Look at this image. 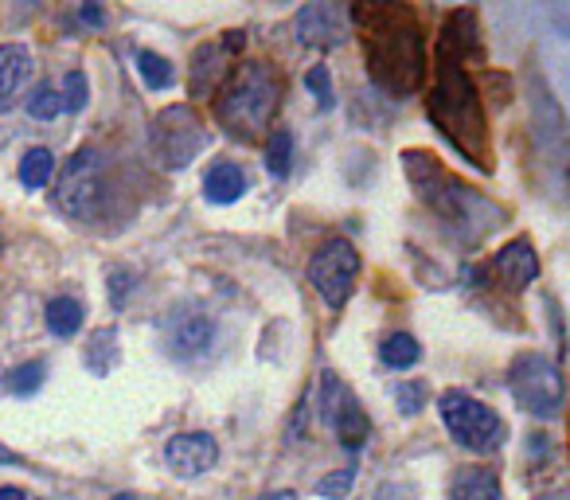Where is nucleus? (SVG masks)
Segmentation results:
<instances>
[{
    "instance_id": "9d476101",
    "label": "nucleus",
    "mask_w": 570,
    "mask_h": 500,
    "mask_svg": "<svg viewBox=\"0 0 570 500\" xmlns=\"http://www.w3.org/2000/svg\"><path fill=\"white\" fill-rule=\"evenodd\" d=\"M297 40L305 48H317V51H328V48H341L348 40V12L333 0H313L297 12Z\"/></svg>"
},
{
    "instance_id": "6e6552de",
    "label": "nucleus",
    "mask_w": 570,
    "mask_h": 500,
    "mask_svg": "<svg viewBox=\"0 0 570 500\" xmlns=\"http://www.w3.org/2000/svg\"><path fill=\"white\" fill-rule=\"evenodd\" d=\"M149 137H153V153H157V160L165 168L191 165V157L204 153L207 145V129L191 106H168L165 114H157Z\"/></svg>"
},
{
    "instance_id": "20e7f679",
    "label": "nucleus",
    "mask_w": 570,
    "mask_h": 500,
    "mask_svg": "<svg viewBox=\"0 0 570 500\" xmlns=\"http://www.w3.org/2000/svg\"><path fill=\"white\" fill-rule=\"evenodd\" d=\"M277 102H282V79H277L274 67L238 63L223 79L219 98H215V118L238 141H258L269 121H274Z\"/></svg>"
},
{
    "instance_id": "2f4dec72",
    "label": "nucleus",
    "mask_w": 570,
    "mask_h": 500,
    "mask_svg": "<svg viewBox=\"0 0 570 500\" xmlns=\"http://www.w3.org/2000/svg\"><path fill=\"white\" fill-rule=\"evenodd\" d=\"M79 17L87 20V24H95V28L106 20V17H102V9H95V4H87V9H79Z\"/></svg>"
},
{
    "instance_id": "423d86ee",
    "label": "nucleus",
    "mask_w": 570,
    "mask_h": 500,
    "mask_svg": "<svg viewBox=\"0 0 570 500\" xmlns=\"http://www.w3.org/2000/svg\"><path fill=\"white\" fill-rule=\"evenodd\" d=\"M508 391H512L515 406L539 419H559L562 411V375L539 352H523L508 367Z\"/></svg>"
},
{
    "instance_id": "f704fd0d",
    "label": "nucleus",
    "mask_w": 570,
    "mask_h": 500,
    "mask_svg": "<svg viewBox=\"0 0 570 500\" xmlns=\"http://www.w3.org/2000/svg\"><path fill=\"white\" fill-rule=\"evenodd\" d=\"M262 500H297V492H269V497H262Z\"/></svg>"
},
{
    "instance_id": "7ed1b4c3",
    "label": "nucleus",
    "mask_w": 570,
    "mask_h": 500,
    "mask_svg": "<svg viewBox=\"0 0 570 500\" xmlns=\"http://www.w3.org/2000/svg\"><path fill=\"white\" fill-rule=\"evenodd\" d=\"M403 168L411 176L419 199L450 227L453 238H461L465 246H476L492 235L497 227H504L508 212L500 204H492L484 192L469 188L465 180H458L453 173H445L430 153H403Z\"/></svg>"
},
{
    "instance_id": "dca6fc26",
    "label": "nucleus",
    "mask_w": 570,
    "mask_h": 500,
    "mask_svg": "<svg viewBox=\"0 0 570 500\" xmlns=\"http://www.w3.org/2000/svg\"><path fill=\"white\" fill-rule=\"evenodd\" d=\"M328 430H336V438H341L348 450H360V445L367 442V434H372V422H367L364 406L348 395L341 411H336V419H333V427H328Z\"/></svg>"
},
{
    "instance_id": "c9c22d12",
    "label": "nucleus",
    "mask_w": 570,
    "mask_h": 500,
    "mask_svg": "<svg viewBox=\"0 0 570 500\" xmlns=\"http://www.w3.org/2000/svg\"><path fill=\"white\" fill-rule=\"evenodd\" d=\"M9 461H20V458L12 450H4V445H0V465H9Z\"/></svg>"
},
{
    "instance_id": "9b49d317",
    "label": "nucleus",
    "mask_w": 570,
    "mask_h": 500,
    "mask_svg": "<svg viewBox=\"0 0 570 500\" xmlns=\"http://www.w3.org/2000/svg\"><path fill=\"white\" fill-rule=\"evenodd\" d=\"M215 344V325L207 313L199 310H176L165 325V349L176 360H199L204 352H212Z\"/></svg>"
},
{
    "instance_id": "f3484780",
    "label": "nucleus",
    "mask_w": 570,
    "mask_h": 500,
    "mask_svg": "<svg viewBox=\"0 0 570 500\" xmlns=\"http://www.w3.org/2000/svg\"><path fill=\"white\" fill-rule=\"evenodd\" d=\"M450 500H500V481L489 469H465L450 489Z\"/></svg>"
},
{
    "instance_id": "bb28decb",
    "label": "nucleus",
    "mask_w": 570,
    "mask_h": 500,
    "mask_svg": "<svg viewBox=\"0 0 570 500\" xmlns=\"http://www.w3.org/2000/svg\"><path fill=\"white\" fill-rule=\"evenodd\" d=\"M59 98H63V110L67 114H79L82 106L90 102V82H87V75H82V71L67 75V79H63V95H59Z\"/></svg>"
},
{
    "instance_id": "cd10ccee",
    "label": "nucleus",
    "mask_w": 570,
    "mask_h": 500,
    "mask_svg": "<svg viewBox=\"0 0 570 500\" xmlns=\"http://www.w3.org/2000/svg\"><path fill=\"white\" fill-rule=\"evenodd\" d=\"M352 484H356V469H336V473L321 477L317 492H321V497H328V500H341V497H348V492H352Z\"/></svg>"
},
{
    "instance_id": "4be33fe9",
    "label": "nucleus",
    "mask_w": 570,
    "mask_h": 500,
    "mask_svg": "<svg viewBox=\"0 0 570 500\" xmlns=\"http://www.w3.org/2000/svg\"><path fill=\"white\" fill-rule=\"evenodd\" d=\"M215 59H219V48H199L196 63H191V90H196V95H207V90L215 87V79L227 75V67L215 63Z\"/></svg>"
},
{
    "instance_id": "393cba45",
    "label": "nucleus",
    "mask_w": 570,
    "mask_h": 500,
    "mask_svg": "<svg viewBox=\"0 0 570 500\" xmlns=\"http://www.w3.org/2000/svg\"><path fill=\"white\" fill-rule=\"evenodd\" d=\"M40 383H43V364H40V360H28V364H20L17 372L9 375V391H12V395H20V399L36 395V391H40Z\"/></svg>"
},
{
    "instance_id": "58836bf2",
    "label": "nucleus",
    "mask_w": 570,
    "mask_h": 500,
    "mask_svg": "<svg viewBox=\"0 0 570 500\" xmlns=\"http://www.w3.org/2000/svg\"><path fill=\"white\" fill-rule=\"evenodd\" d=\"M0 251H4V238H0Z\"/></svg>"
},
{
    "instance_id": "0eeeda50",
    "label": "nucleus",
    "mask_w": 570,
    "mask_h": 500,
    "mask_svg": "<svg viewBox=\"0 0 570 500\" xmlns=\"http://www.w3.org/2000/svg\"><path fill=\"white\" fill-rule=\"evenodd\" d=\"M59 207H63L71 219H98L106 199V180H102V157L95 149H79L67 160L63 176H59V192H56Z\"/></svg>"
},
{
    "instance_id": "4c0bfd02",
    "label": "nucleus",
    "mask_w": 570,
    "mask_h": 500,
    "mask_svg": "<svg viewBox=\"0 0 570 500\" xmlns=\"http://www.w3.org/2000/svg\"><path fill=\"white\" fill-rule=\"evenodd\" d=\"M114 500H137V497H129V492H121V497H114Z\"/></svg>"
},
{
    "instance_id": "72a5a7b5",
    "label": "nucleus",
    "mask_w": 570,
    "mask_h": 500,
    "mask_svg": "<svg viewBox=\"0 0 570 500\" xmlns=\"http://www.w3.org/2000/svg\"><path fill=\"white\" fill-rule=\"evenodd\" d=\"M223 48H230V51H238V48H243V36H227V40H223Z\"/></svg>"
},
{
    "instance_id": "f257e3e1",
    "label": "nucleus",
    "mask_w": 570,
    "mask_h": 500,
    "mask_svg": "<svg viewBox=\"0 0 570 500\" xmlns=\"http://www.w3.org/2000/svg\"><path fill=\"white\" fill-rule=\"evenodd\" d=\"M481 48V28H476L473 9H453L450 20L442 28V43H438V79L434 90L426 98L430 121L442 129V137L461 153L465 160H473L481 173L492 168V149H489V121H484V106L476 95V82L469 79L465 59Z\"/></svg>"
},
{
    "instance_id": "b1692460",
    "label": "nucleus",
    "mask_w": 570,
    "mask_h": 500,
    "mask_svg": "<svg viewBox=\"0 0 570 500\" xmlns=\"http://www.w3.org/2000/svg\"><path fill=\"white\" fill-rule=\"evenodd\" d=\"M28 114H32L36 121H51V118H59L63 114V98H59V90L56 87H36V95L28 98Z\"/></svg>"
},
{
    "instance_id": "e433bc0d",
    "label": "nucleus",
    "mask_w": 570,
    "mask_h": 500,
    "mask_svg": "<svg viewBox=\"0 0 570 500\" xmlns=\"http://www.w3.org/2000/svg\"><path fill=\"white\" fill-rule=\"evenodd\" d=\"M539 500H567L562 492H547V497H539Z\"/></svg>"
},
{
    "instance_id": "39448f33",
    "label": "nucleus",
    "mask_w": 570,
    "mask_h": 500,
    "mask_svg": "<svg viewBox=\"0 0 570 500\" xmlns=\"http://www.w3.org/2000/svg\"><path fill=\"white\" fill-rule=\"evenodd\" d=\"M438 411H442V422L453 434V442L465 445V450L492 453L504 445V438H508L504 419H500L489 403H481V399L465 395V391H445V395L438 399Z\"/></svg>"
},
{
    "instance_id": "a211bd4d",
    "label": "nucleus",
    "mask_w": 570,
    "mask_h": 500,
    "mask_svg": "<svg viewBox=\"0 0 570 500\" xmlns=\"http://www.w3.org/2000/svg\"><path fill=\"white\" fill-rule=\"evenodd\" d=\"M43 317H48L51 333L63 336V341H71V336L82 329V321H87V313H82V302H75V297H51Z\"/></svg>"
},
{
    "instance_id": "a878e982",
    "label": "nucleus",
    "mask_w": 570,
    "mask_h": 500,
    "mask_svg": "<svg viewBox=\"0 0 570 500\" xmlns=\"http://www.w3.org/2000/svg\"><path fill=\"white\" fill-rule=\"evenodd\" d=\"M305 87H309V95L317 98L321 110H333V106H336V95H333V71H328L325 63H317L309 75H305Z\"/></svg>"
},
{
    "instance_id": "7c9ffc66",
    "label": "nucleus",
    "mask_w": 570,
    "mask_h": 500,
    "mask_svg": "<svg viewBox=\"0 0 570 500\" xmlns=\"http://www.w3.org/2000/svg\"><path fill=\"white\" fill-rule=\"evenodd\" d=\"M126 286H129V274L126 271H114V302H118L121 305V297H126Z\"/></svg>"
},
{
    "instance_id": "6ab92c4d",
    "label": "nucleus",
    "mask_w": 570,
    "mask_h": 500,
    "mask_svg": "<svg viewBox=\"0 0 570 500\" xmlns=\"http://www.w3.org/2000/svg\"><path fill=\"white\" fill-rule=\"evenodd\" d=\"M419 356H422V349H419V341H414L411 333H391L387 341L380 344V360L387 367H395V372L414 367V364H419Z\"/></svg>"
},
{
    "instance_id": "aec40b11",
    "label": "nucleus",
    "mask_w": 570,
    "mask_h": 500,
    "mask_svg": "<svg viewBox=\"0 0 570 500\" xmlns=\"http://www.w3.org/2000/svg\"><path fill=\"white\" fill-rule=\"evenodd\" d=\"M266 168L277 180L289 176V168H294V137H289V129H274L266 137Z\"/></svg>"
},
{
    "instance_id": "4468645a",
    "label": "nucleus",
    "mask_w": 570,
    "mask_h": 500,
    "mask_svg": "<svg viewBox=\"0 0 570 500\" xmlns=\"http://www.w3.org/2000/svg\"><path fill=\"white\" fill-rule=\"evenodd\" d=\"M28 71H32V56L24 43H4L0 48V110L12 102L20 87H24Z\"/></svg>"
},
{
    "instance_id": "412c9836",
    "label": "nucleus",
    "mask_w": 570,
    "mask_h": 500,
    "mask_svg": "<svg viewBox=\"0 0 570 500\" xmlns=\"http://www.w3.org/2000/svg\"><path fill=\"white\" fill-rule=\"evenodd\" d=\"M51 173H56L51 149H28L24 160H20V180H24V188H43V184L51 180Z\"/></svg>"
},
{
    "instance_id": "ddd939ff",
    "label": "nucleus",
    "mask_w": 570,
    "mask_h": 500,
    "mask_svg": "<svg viewBox=\"0 0 570 500\" xmlns=\"http://www.w3.org/2000/svg\"><path fill=\"white\" fill-rule=\"evenodd\" d=\"M492 274L500 278V286L528 290L531 282L539 278V255L531 251L528 238H515V243H508L504 251H497V258H492Z\"/></svg>"
},
{
    "instance_id": "1a4fd4ad",
    "label": "nucleus",
    "mask_w": 570,
    "mask_h": 500,
    "mask_svg": "<svg viewBox=\"0 0 570 500\" xmlns=\"http://www.w3.org/2000/svg\"><path fill=\"white\" fill-rule=\"evenodd\" d=\"M360 274V255L348 238H328L317 246V255L309 258V282L328 310H344V302L352 297Z\"/></svg>"
},
{
    "instance_id": "f03ea898",
    "label": "nucleus",
    "mask_w": 570,
    "mask_h": 500,
    "mask_svg": "<svg viewBox=\"0 0 570 500\" xmlns=\"http://www.w3.org/2000/svg\"><path fill=\"white\" fill-rule=\"evenodd\" d=\"M348 24L364 43L367 75L391 98H411L426 79V48L414 9L406 4H352Z\"/></svg>"
},
{
    "instance_id": "5701e85b",
    "label": "nucleus",
    "mask_w": 570,
    "mask_h": 500,
    "mask_svg": "<svg viewBox=\"0 0 570 500\" xmlns=\"http://www.w3.org/2000/svg\"><path fill=\"white\" fill-rule=\"evenodd\" d=\"M137 71H141V79L149 90H165V87H173V79H176L173 63L160 59L157 51H137Z\"/></svg>"
},
{
    "instance_id": "c85d7f7f",
    "label": "nucleus",
    "mask_w": 570,
    "mask_h": 500,
    "mask_svg": "<svg viewBox=\"0 0 570 500\" xmlns=\"http://www.w3.org/2000/svg\"><path fill=\"white\" fill-rule=\"evenodd\" d=\"M114 341H118V333H114V329H102V333H95V336H90V352H87V364L95 367V360L102 356V352H110V356H118V352H114ZM106 367H114V360H106V364H98V375H102Z\"/></svg>"
},
{
    "instance_id": "2eb2a0df",
    "label": "nucleus",
    "mask_w": 570,
    "mask_h": 500,
    "mask_svg": "<svg viewBox=\"0 0 570 500\" xmlns=\"http://www.w3.org/2000/svg\"><path fill=\"white\" fill-rule=\"evenodd\" d=\"M246 192V173L238 165H230V160H223V165H212L204 176V196L212 199V204H235L238 196Z\"/></svg>"
},
{
    "instance_id": "473e14b6",
    "label": "nucleus",
    "mask_w": 570,
    "mask_h": 500,
    "mask_svg": "<svg viewBox=\"0 0 570 500\" xmlns=\"http://www.w3.org/2000/svg\"><path fill=\"white\" fill-rule=\"evenodd\" d=\"M0 500H28L24 489H0Z\"/></svg>"
},
{
    "instance_id": "f8f14e48",
    "label": "nucleus",
    "mask_w": 570,
    "mask_h": 500,
    "mask_svg": "<svg viewBox=\"0 0 570 500\" xmlns=\"http://www.w3.org/2000/svg\"><path fill=\"white\" fill-rule=\"evenodd\" d=\"M165 461L176 477H199L219 461V445H215L212 434H176L173 442L165 445Z\"/></svg>"
},
{
    "instance_id": "c756f323",
    "label": "nucleus",
    "mask_w": 570,
    "mask_h": 500,
    "mask_svg": "<svg viewBox=\"0 0 570 500\" xmlns=\"http://www.w3.org/2000/svg\"><path fill=\"white\" fill-rule=\"evenodd\" d=\"M426 403V383H403L399 388V411L403 414H419Z\"/></svg>"
}]
</instances>
